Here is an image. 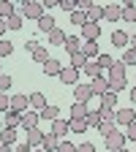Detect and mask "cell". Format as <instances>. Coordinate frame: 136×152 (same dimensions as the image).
Instances as JSON below:
<instances>
[{
  "label": "cell",
  "mask_w": 136,
  "mask_h": 152,
  "mask_svg": "<svg viewBox=\"0 0 136 152\" xmlns=\"http://www.w3.org/2000/svg\"><path fill=\"white\" fill-rule=\"evenodd\" d=\"M109 90L112 92L125 90V63L123 60H114V65L109 68Z\"/></svg>",
  "instance_id": "6da1fadb"
},
{
  "label": "cell",
  "mask_w": 136,
  "mask_h": 152,
  "mask_svg": "<svg viewBox=\"0 0 136 152\" xmlns=\"http://www.w3.org/2000/svg\"><path fill=\"white\" fill-rule=\"evenodd\" d=\"M44 14H46V8H44L41 0H25V6H22V16L25 19H35V22H38Z\"/></svg>",
  "instance_id": "7a4b0ae2"
},
{
  "label": "cell",
  "mask_w": 136,
  "mask_h": 152,
  "mask_svg": "<svg viewBox=\"0 0 136 152\" xmlns=\"http://www.w3.org/2000/svg\"><path fill=\"white\" fill-rule=\"evenodd\" d=\"M104 141H106V147H109V152H117V149H123L125 147V133H120V130H112L109 136H104Z\"/></svg>",
  "instance_id": "3957f363"
},
{
  "label": "cell",
  "mask_w": 136,
  "mask_h": 152,
  "mask_svg": "<svg viewBox=\"0 0 136 152\" xmlns=\"http://www.w3.org/2000/svg\"><path fill=\"white\" fill-rule=\"evenodd\" d=\"M27 106H30V95H25V92H16V95H11V109H14V111L25 114V111H27Z\"/></svg>",
  "instance_id": "277c9868"
},
{
  "label": "cell",
  "mask_w": 136,
  "mask_h": 152,
  "mask_svg": "<svg viewBox=\"0 0 136 152\" xmlns=\"http://www.w3.org/2000/svg\"><path fill=\"white\" fill-rule=\"evenodd\" d=\"M93 98L90 84H74V103H87Z\"/></svg>",
  "instance_id": "5b68a950"
},
{
  "label": "cell",
  "mask_w": 136,
  "mask_h": 152,
  "mask_svg": "<svg viewBox=\"0 0 136 152\" xmlns=\"http://www.w3.org/2000/svg\"><path fill=\"white\" fill-rule=\"evenodd\" d=\"M104 19H106V22H117V19H123V6L120 3L104 6Z\"/></svg>",
  "instance_id": "8992f818"
},
{
  "label": "cell",
  "mask_w": 136,
  "mask_h": 152,
  "mask_svg": "<svg viewBox=\"0 0 136 152\" xmlns=\"http://www.w3.org/2000/svg\"><path fill=\"white\" fill-rule=\"evenodd\" d=\"M82 38H85V41H98V38H101V25L87 22V25L82 27Z\"/></svg>",
  "instance_id": "52a82bcc"
},
{
  "label": "cell",
  "mask_w": 136,
  "mask_h": 152,
  "mask_svg": "<svg viewBox=\"0 0 136 152\" xmlns=\"http://www.w3.org/2000/svg\"><path fill=\"white\" fill-rule=\"evenodd\" d=\"M44 136H46V133H44L41 128H30V130H27V144H30L33 149H38V147L44 144Z\"/></svg>",
  "instance_id": "ba28073f"
},
{
  "label": "cell",
  "mask_w": 136,
  "mask_h": 152,
  "mask_svg": "<svg viewBox=\"0 0 136 152\" xmlns=\"http://www.w3.org/2000/svg\"><path fill=\"white\" fill-rule=\"evenodd\" d=\"M38 122H41V114H38V111H25L22 114V125H19V128L30 130V128H38Z\"/></svg>",
  "instance_id": "9c48e42d"
},
{
  "label": "cell",
  "mask_w": 136,
  "mask_h": 152,
  "mask_svg": "<svg viewBox=\"0 0 136 152\" xmlns=\"http://www.w3.org/2000/svg\"><path fill=\"white\" fill-rule=\"evenodd\" d=\"M19 125H22V114L14 111V109H8L6 117H3V128H19Z\"/></svg>",
  "instance_id": "30bf717a"
},
{
  "label": "cell",
  "mask_w": 136,
  "mask_h": 152,
  "mask_svg": "<svg viewBox=\"0 0 136 152\" xmlns=\"http://www.w3.org/2000/svg\"><path fill=\"white\" fill-rule=\"evenodd\" d=\"M46 76H60L63 73V65H60V60H54V57H49V60L44 63V68H41Z\"/></svg>",
  "instance_id": "8fae6325"
},
{
  "label": "cell",
  "mask_w": 136,
  "mask_h": 152,
  "mask_svg": "<svg viewBox=\"0 0 136 152\" xmlns=\"http://www.w3.org/2000/svg\"><path fill=\"white\" fill-rule=\"evenodd\" d=\"M131 122H136V111L133 109H117V125H131Z\"/></svg>",
  "instance_id": "7c38bea8"
},
{
  "label": "cell",
  "mask_w": 136,
  "mask_h": 152,
  "mask_svg": "<svg viewBox=\"0 0 136 152\" xmlns=\"http://www.w3.org/2000/svg\"><path fill=\"white\" fill-rule=\"evenodd\" d=\"M60 82L63 84H79V68H63Z\"/></svg>",
  "instance_id": "4fadbf2b"
},
{
  "label": "cell",
  "mask_w": 136,
  "mask_h": 152,
  "mask_svg": "<svg viewBox=\"0 0 136 152\" xmlns=\"http://www.w3.org/2000/svg\"><path fill=\"white\" fill-rule=\"evenodd\" d=\"M90 90H93V95H104V92H109V79H104V76L93 79V82H90Z\"/></svg>",
  "instance_id": "5bb4252c"
},
{
  "label": "cell",
  "mask_w": 136,
  "mask_h": 152,
  "mask_svg": "<svg viewBox=\"0 0 136 152\" xmlns=\"http://www.w3.org/2000/svg\"><path fill=\"white\" fill-rule=\"evenodd\" d=\"M123 19H125V22H136V3H133V0H123Z\"/></svg>",
  "instance_id": "9a60e30c"
},
{
  "label": "cell",
  "mask_w": 136,
  "mask_h": 152,
  "mask_svg": "<svg viewBox=\"0 0 136 152\" xmlns=\"http://www.w3.org/2000/svg\"><path fill=\"white\" fill-rule=\"evenodd\" d=\"M128 41H131V35H128V33H123V30H114V33H112V46L128 49Z\"/></svg>",
  "instance_id": "2e32d148"
},
{
  "label": "cell",
  "mask_w": 136,
  "mask_h": 152,
  "mask_svg": "<svg viewBox=\"0 0 136 152\" xmlns=\"http://www.w3.org/2000/svg\"><path fill=\"white\" fill-rule=\"evenodd\" d=\"M79 44H82V38H79V35H68V38H65V44H63V49H65L68 54H76V52H82Z\"/></svg>",
  "instance_id": "e0dca14e"
},
{
  "label": "cell",
  "mask_w": 136,
  "mask_h": 152,
  "mask_svg": "<svg viewBox=\"0 0 136 152\" xmlns=\"http://www.w3.org/2000/svg\"><path fill=\"white\" fill-rule=\"evenodd\" d=\"M38 114H41V120H46V122H54V120H60V109H57V106H44L41 111H38Z\"/></svg>",
  "instance_id": "ac0fdd59"
},
{
  "label": "cell",
  "mask_w": 136,
  "mask_h": 152,
  "mask_svg": "<svg viewBox=\"0 0 136 152\" xmlns=\"http://www.w3.org/2000/svg\"><path fill=\"white\" fill-rule=\"evenodd\" d=\"M57 147H60V139H57L54 133H46V136H44V144H41V149H44V152H57Z\"/></svg>",
  "instance_id": "d6986e66"
},
{
  "label": "cell",
  "mask_w": 136,
  "mask_h": 152,
  "mask_svg": "<svg viewBox=\"0 0 136 152\" xmlns=\"http://www.w3.org/2000/svg\"><path fill=\"white\" fill-rule=\"evenodd\" d=\"M87 114H90L87 103H74L71 106V120H87Z\"/></svg>",
  "instance_id": "ffe728a7"
},
{
  "label": "cell",
  "mask_w": 136,
  "mask_h": 152,
  "mask_svg": "<svg viewBox=\"0 0 136 152\" xmlns=\"http://www.w3.org/2000/svg\"><path fill=\"white\" fill-rule=\"evenodd\" d=\"M54 27H57V22L52 19V14H44L41 19H38V30H41V33H52Z\"/></svg>",
  "instance_id": "44dd1931"
},
{
  "label": "cell",
  "mask_w": 136,
  "mask_h": 152,
  "mask_svg": "<svg viewBox=\"0 0 136 152\" xmlns=\"http://www.w3.org/2000/svg\"><path fill=\"white\" fill-rule=\"evenodd\" d=\"M101 19H104V6H98V3H93V8L87 11V22H95V25H98Z\"/></svg>",
  "instance_id": "7402d4cb"
},
{
  "label": "cell",
  "mask_w": 136,
  "mask_h": 152,
  "mask_svg": "<svg viewBox=\"0 0 136 152\" xmlns=\"http://www.w3.org/2000/svg\"><path fill=\"white\" fill-rule=\"evenodd\" d=\"M65 38H68V35H65L60 27H54V30L49 33V44H52V46H63V44H65Z\"/></svg>",
  "instance_id": "603a6c76"
},
{
  "label": "cell",
  "mask_w": 136,
  "mask_h": 152,
  "mask_svg": "<svg viewBox=\"0 0 136 152\" xmlns=\"http://www.w3.org/2000/svg\"><path fill=\"white\" fill-rule=\"evenodd\" d=\"M49 133H54L57 139H63L65 133H68V122H65V120H54V122H52V130H49Z\"/></svg>",
  "instance_id": "cb8c5ba5"
},
{
  "label": "cell",
  "mask_w": 136,
  "mask_h": 152,
  "mask_svg": "<svg viewBox=\"0 0 136 152\" xmlns=\"http://www.w3.org/2000/svg\"><path fill=\"white\" fill-rule=\"evenodd\" d=\"M82 54L87 57V60L98 57V41H85V46H82Z\"/></svg>",
  "instance_id": "d4e9b609"
},
{
  "label": "cell",
  "mask_w": 136,
  "mask_h": 152,
  "mask_svg": "<svg viewBox=\"0 0 136 152\" xmlns=\"http://www.w3.org/2000/svg\"><path fill=\"white\" fill-rule=\"evenodd\" d=\"M87 120H68V130L71 133H87Z\"/></svg>",
  "instance_id": "484cf974"
},
{
  "label": "cell",
  "mask_w": 136,
  "mask_h": 152,
  "mask_svg": "<svg viewBox=\"0 0 136 152\" xmlns=\"http://www.w3.org/2000/svg\"><path fill=\"white\" fill-rule=\"evenodd\" d=\"M30 57H33L35 63H41V65H44V63L49 60V49H46V46H35V52H33Z\"/></svg>",
  "instance_id": "4316f807"
},
{
  "label": "cell",
  "mask_w": 136,
  "mask_h": 152,
  "mask_svg": "<svg viewBox=\"0 0 136 152\" xmlns=\"http://www.w3.org/2000/svg\"><path fill=\"white\" fill-rule=\"evenodd\" d=\"M30 106H33L35 111H41V109L46 106V98H44V92H33V95H30Z\"/></svg>",
  "instance_id": "83f0119b"
},
{
  "label": "cell",
  "mask_w": 136,
  "mask_h": 152,
  "mask_svg": "<svg viewBox=\"0 0 136 152\" xmlns=\"http://www.w3.org/2000/svg\"><path fill=\"white\" fill-rule=\"evenodd\" d=\"M14 14L16 11H14V3H11V0H0V19H8Z\"/></svg>",
  "instance_id": "f1b7e54d"
},
{
  "label": "cell",
  "mask_w": 136,
  "mask_h": 152,
  "mask_svg": "<svg viewBox=\"0 0 136 152\" xmlns=\"http://www.w3.org/2000/svg\"><path fill=\"white\" fill-rule=\"evenodd\" d=\"M82 71L90 76V79H98V76H101V68H98V63H95V60H87V65H85Z\"/></svg>",
  "instance_id": "f546056e"
},
{
  "label": "cell",
  "mask_w": 136,
  "mask_h": 152,
  "mask_svg": "<svg viewBox=\"0 0 136 152\" xmlns=\"http://www.w3.org/2000/svg\"><path fill=\"white\" fill-rule=\"evenodd\" d=\"M22 22H25V16H22V14H14V16H8V19H6L8 30H22Z\"/></svg>",
  "instance_id": "4dcf8cb0"
},
{
  "label": "cell",
  "mask_w": 136,
  "mask_h": 152,
  "mask_svg": "<svg viewBox=\"0 0 136 152\" xmlns=\"http://www.w3.org/2000/svg\"><path fill=\"white\" fill-rule=\"evenodd\" d=\"M101 106H109V109H114V106H117V92H104L101 95Z\"/></svg>",
  "instance_id": "1f68e13d"
},
{
  "label": "cell",
  "mask_w": 136,
  "mask_h": 152,
  "mask_svg": "<svg viewBox=\"0 0 136 152\" xmlns=\"http://www.w3.org/2000/svg\"><path fill=\"white\" fill-rule=\"evenodd\" d=\"M98 114H101V122H104V120H106V122H109V120H112V122H117V111L109 109V106H101Z\"/></svg>",
  "instance_id": "d6a6232c"
},
{
  "label": "cell",
  "mask_w": 136,
  "mask_h": 152,
  "mask_svg": "<svg viewBox=\"0 0 136 152\" xmlns=\"http://www.w3.org/2000/svg\"><path fill=\"white\" fill-rule=\"evenodd\" d=\"M0 139H3V144H14L16 141V128H3Z\"/></svg>",
  "instance_id": "836d02e7"
},
{
  "label": "cell",
  "mask_w": 136,
  "mask_h": 152,
  "mask_svg": "<svg viewBox=\"0 0 136 152\" xmlns=\"http://www.w3.org/2000/svg\"><path fill=\"white\" fill-rule=\"evenodd\" d=\"M95 63H98V68H101V71H104V68L109 71V68L114 65V57H112V54H98V60H95Z\"/></svg>",
  "instance_id": "e575fe53"
},
{
  "label": "cell",
  "mask_w": 136,
  "mask_h": 152,
  "mask_svg": "<svg viewBox=\"0 0 136 152\" xmlns=\"http://www.w3.org/2000/svg\"><path fill=\"white\" fill-rule=\"evenodd\" d=\"M71 22H74V25H79V27H85V25H87V14L76 8V11L71 14Z\"/></svg>",
  "instance_id": "d590c367"
},
{
  "label": "cell",
  "mask_w": 136,
  "mask_h": 152,
  "mask_svg": "<svg viewBox=\"0 0 136 152\" xmlns=\"http://www.w3.org/2000/svg\"><path fill=\"white\" fill-rule=\"evenodd\" d=\"M85 65H87V57H85L82 52L71 54V68H85Z\"/></svg>",
  "instance_id": "8d00e7d4"
},
{
  "label": "cell",
  "mask_w": 136,
  "mask_h": 152,
  "mask_svg": "<svg viewBox=\"0 0 136 152\" xmlns=\"http://www.w3.org/2000/svg\"><path fill=\"white\" fill-rule=\"evenodd\" d=\"M123 63H125V68H128V65H136V49L128 46V49L123 52Z\"/></svg>",
  "instance_id": "74e56055"
},
{
  "label": "cell",
  "mask_w": 136,
  "mask_h": 152,
  "mask_svg": "<svg viewBox=\"0 0 136 152\" xmlns=\"http://www.w3.org/2000/svg\"><path fill=\"white\" fill-rule=\"evenodd\" d=\"M60 8H63L65 14H74L76 8H79V0H60Z\"/></svg>",
  "instance_id": "f35d334b"
},
{
  "label": "cell",
  "mask_w": 136,
  "mask_h": 152,
  "mask_svg": "<svg viewBox=\"0 0 136 152\" xmlns=\"http://www.w3.org/2000/svg\"><path fill=\"white\" fill-rule=\"evenodd\" d=\"M98 130H101V133H104V136H109V133H112V130H117V122H112V120H109V122H106V120H104V122H101V125H98Z\"/></svg>",
  "instance_id": "ab89813d"
},
{
  "label": "cell",
  "mask_w": 136,
  "mask_h": 152,
  "mask_svg": "<svg viewBox=\"0 0 136 152\" xmlns=\"http://www.w3.org/2000/svg\"><path fill=\"white\" fill-rule=\"evenodd\" d=\"M87 125H90V128H98V125H101V114H98V109L87 114Z\"/></svg>",
  "instance_id": "60d3db41"
},
{
  "label": "cell",
  "mask_w": 136,
  "mask_h": 152,
  "mask_svg": "<svg viewBox=\"0 0 136 152\" xmlns=\"http://www.w3.org/2000/svg\"><path fill=\"white\" fill-rule=\"evenodd\" d=\"M14 52V44L11 41H6V38H3V41H0V57H8Z\"/></svg>",
  "instance_id": "b9f144b4"
},
{
  "label": "cell",
  "mask_w": 136,
  "mask_h": 152,
  "mask_svg": "<svg viewBox=\"0 0 136 152\" xmlns=\"http://www.w3.org/2000/svg\"><path fill=\"white\" fill-rule=\"evenodd\" d=\"M6 90H11V76L8 73L0 76V92H6Z\"/></svg>",
  "instance_id": "7bdbcfd3"
},
{
  "label": "cell",
  "mask_w": 136,
  "mask_h": 152,
  "mask_svg": "<svg viewBox=\"0 0 136 152\" xmlns=\"http://www.w3.org/2000/svg\"><path fill=\"white\" fill-rule=\"evenodd\" d=\"M8 109H11V98L6 92H0V111H8Z\"/></svg>",
  "instance_id": "ee69618b"
},
{
  "label": "cell",
  "mask_w": 136,
  "mask_h": 152,
  "mask_svg": "<svg viewBox=\"0 0 136 152\" xmlns=\"http://www.w3.org/2000/svg\"><path fill=\"white\" fill-rule=\"evenodd\" d=\"M125 139H128V141H136V122H131V125L125 128Z\"/></svg>",
  "instance_id": "f6af8a7d"
},
{
  "label": "cell",
  "mask_w": 136,
  "mask_h": 152,
  "mask_svg": "<svg viewBox=\"0 0 136 152\" xmlns=\"http://www.w3.org/2000/svg\"><path fill=\"white\" fill-rule=\"evenodd\" d=\"M57 152H76V144H71V141H60Z\"/></svg>",
  "instance_id": "bcb514c9"
},
{
  "label": "cell",
  "mask_w": 136,
  "mask_h": 152,
  "mask_svg": "<svg viewBox=\"0 0 136 152\" xmlns=\"http://www.w3.org/2000/svg\"><path fill=\"white\" fill-rule=\"evenodd\" d=\"M76 152H95V144H93V141H85V144L76 147Z\"/></svg>",
  "instance_id": "7dc6e473"
},
{
  "label": "cell",
  "mask_w": 136,
  "mask_h": 152,
  "mask_svg": "<svg viewBox=\"0 0 136 152\" xmlns=\"http://www.w3.org/2000/svg\"><path fill=\"white\" fill-rule=\"evenodd\" d=\"M41 3H44V8H57V6H60V0H41Z\"/></svg>",
  "instance_id": "c3c4849f"
},
{
  "label": "cell",
  "mask_w": 136,
  "mask_h": 152,
  "mask_svg": "<svg viewBox=\"0 0 136 152\" xmlns=\"http://www.w3.org/2000/svg\"><path fill=\"white\" fill-rule=\"evenodd\" d=\"M14 152H33V147L30 144H19V147H14Z\"/></svg>",
  "instance_id": "681fc988"
},
{
  "label": "cell",
  "mask_w": 136,
  "mask_h": 152,
  "mask_svg": "<svg viewBox=\"0 0 136 152\" xmlns=\"http://www.w3.org/2000/svg\"><path fill=\"white\" fill-rule=\"evenodd\" d=\"M35 46H38V44H35V41H27V44H25V49H27V52H30V54H33V52H35Z\"/></svg>",
  "instance_id": "f907efd6"
},
{
  "label": "cell",
  "mask_w": 136,
  "mask_h": 152,
  "mask_svg": "<svg viewBox=\"0 0 136 152\" xmlns=\"http://www.w3.org/2000/svg\"><path fill=\"white\" fill-rule=\"evenodd\" d=\"M6 30H8V25H6V19H0V35H3Z\"/></svg>",
  "instance_id": "816d5d0a"
},
{
  "label": "cell",
  "mask_w": 136,
  "mask_h": 152,
  "mask_svg": "<svg viewBox=\"0 0 136 152\" xmlns=\"http://www.w3.org/2000/svg\"><path fill=\"white\" fill-rule=\"evenodd\" d=\"M0 152H14V149H11V144H0Z\"/></svg>",
  "instance_id": "f5cc1de1"
},
{
  "label": "cell",
  "mask_w": 136,
  "mask_h": 152,
  "mask_svg": "<svg viewBox=\"0 0 136 152\" xmlns=\"http://www.w3.org/2000/svg\"><path fill=\"white\" fill-rule=\"evenodd\" d=\"M131 101H133V103H136V84H133V87H131Z\"/></svg>",
  "instance_id": "db71d44e"
},
{
  "label": "cell",
  "mask_w": 136,
  "mask_h": 152,
  "mask_svg": "<svg viewBox=\"0 0 136 152\" xmlns=\"http://www.w3.org/2000/svg\"><path fill=\"white\" fill-rule=\"evenodd\" d=\"M128 44H131V49H136V33L131 35V41H128Z\"/></svg>",
  "instance_id": "11a10c76"
},
{
  "label": "cell",
  "mask_w": 136,
  "mask_h": 152,
  "mask_svg": "<svg viewBox=\"0 0 136 152\" xmlns=\"http://www.w3.org/2000/svg\"><path fill=\"white\" fill-rule=\"evenodd\" d=\"M117 152H128V149H125V147H123V149H117Z\"/></svg>",
  "instance_id": "9f6ffc18"
},
{
  "label": "cell",
  "mask_w": 136,
  "mask_h": 152,
  "mask_svg": "<svg viewBox=\"0 0 136 152\" xmlns=\"http://www.w3.org/2000/svg\"><path fill=\"white\" fill-rule=\"evenodd\" d=\"M33 152H44V149H33Z\"/></svg>",
  "instance_id": "6f0895ef"
},
{
  "label": "cell",
  "mask_w": 136,
  "mask_h": 152,
  "mask_svg": "<svg viewBox=\"0 0 136 152\" xmlns=\"http://www.w3.org/2000/svg\"><path fill=\"white\" fill-rule=\"evenodd\" d=\"M0 76H3V68H0Z\"/></svg>",
  "instance_id": "680465c9"
},
{
  "label": "cell",
  "mask_w": 136,
  "mask_h": 152,
  "mask_svg": "<svg viewBox=\"0 0 136 152\" xmlns=\"http://www.w3.org/2000/svg\"><path fill=\"white\" fill-rule=\"evenodd\" d=\"M0 144H3V139H0Z\"/></svg>",
  "instance_id": "91938a15"
}]
</instances>
